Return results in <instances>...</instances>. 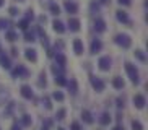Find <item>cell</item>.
<instances>
[{
	"label": "cell",
	"instance_id": "1",
	"mask_svg": "<svg viewBox=\"0 0 148 130\" xmlns=\"http://www.w3.org/2000/svg\"><path fill=\"white\" fill-rule=\"evenodd\" d=\"M125 72L127 75H129V78H130L132 85H140V73H138V68L135 67L134 64H130V62H125Z\"/></svg>",
	"mask_w": 148,
	"mask_h": 130
},
{
	"label": "cell",
	"instance_id": "2",
	"mask_svg": "<svg viewBox=\"0 0 148 130\" xmlns=\"http://www.w3.org/2000/svg\"><path fill=\"white\" fill-rule=\"evenodd\" d=\"M114 42L122 49H129L132 46V38L129 34H125V33H119V34L114 36Z\"/></svg>",
	"mask_w": 148,
	"mask_h": 130
},
{
	"label": "cell",
	"instance_id": "3",
	"mask_svg": "<svg viewBox=\"0 0 148 130\" xmlns=\"http://www.w3.org/2000/svg\"><path fill=\"white\" fill-rule=\"evenodd\" d=\"M90 85H91V88L96 93H103L106 90V83L101 78H98L96 75H90Z\"/></svg>",
	"mask_w": 148,
	"mask_h": 130
},
{
	"label": "cell",
	"instance_id": "4",
	"mask_svg": "<svg viewBox=\"0 0 148 130\" xmlns=\"http://www.w3.org/2000/svg\"><path fill=\"white\" fill-rule=\"evenodd\" d=\"M12 70V77L13 78H28L31 75V72L25 67V65H20L18 64L15 68H10Z\"/></svg>",
	"mask_w": 148,
	"mask_h": 130
},
{
	"label": "cell",
	"instance_id": "5",
	"mask_svg": "<svg viewBox=\"0 0 148 130\" xmlns=\"http://www.w3.org/2000/svg\"><path fill=\"white\" fill-rule=\"evenodd\" d=\"M111 67H112V59H111V57L109 55L99 57V60H98V68H99L101 72H109Z\"/></svg>",
	"mask_w": 148,
	"mask_h": 130
},
{
	"label": "cell",
	"instance_id": "6",
	"mask_svg": "<svg viewBox=\"0 0 148 130\" xmlns=\"http://www.w3.org/2000/svg\"><path fill=\"white\" fill-rule=\"evenodd\" d=\"M64 8H65V12L69 13V15H77L80 7H78L77 2H73V0H65V2H64Z\"/></svg>",
	"mask_w": 148,
	"mask_h": 130
},
{
	"label": "cell",
	"instance_id": "7",
	"mask_svg": "<svg viewBox=\"0 0 148 130\" xmlns=\"http://www.w3.org/2000/svg\"><path fill=\"white\" fill-rule=\"evenodd\" d=\"M116 18H117V21L122 23V25L132 26V20L129 18V13L124 12V10H117V12H116Z\"/></svg>",
	"mask_w": 148,
	"mask_h": 130
},
{
	"label": "cell",
	"instance_id": "8",
	"mask_svg": "<svg viewBox=\"0 0 148 130\" xmlns=\"http://www.w3.org/2000/svg\"><path fill=\"white\" fill-rule=\"evenodd\" d=\"M101 51H103V41L98 39V38L91 39V44H90V54H91V55H96V54L101 52Z\"/></svg>",
	"mask_w": 148,
	"mask_h": 130
},
{
	"label": "cell",
	"instance_id": "9",
	"mask_svg": "<svg viewBox=\"0 0 148 130\" xmlns=\"http://www.w3.org/2000/svg\"><path fill=\"white\" fill-rule=\"evenodd\" d=\"M67 29H70L72 33H78V31L82 29V21H80L78 18H69Z\"/></svg>",
	"mask_w": 148,
	"mask_h": 130
},
{
	"label": "cell",
	"instance_id": "10",
	"mask_svg": "<svg viewBox=\"0 0 148 130\" xmlns=\"http://www.w3.org/2000/svg\"><path fill=\"white\" fill-rule=\"evenodd\" d=\"M20 93H21V98H23V99L31 101L33 98H34V93H33V90H31L29 85H23V86L20 88Z\"/></svg>",
	"mask_w": 148,
	"mask_h": 130
},
{
	"label": "cell",
	"instance_id": "11",
	"mask_svg": "<svg viewBox=\"0 0 148 130\" xmlns=\"http://www.w3.org/2000/svg\"><path fill=\"white\" fill-rule=\"evenodd\" d=\"M0 67L5 70H10L12 68V59H10L5 52H0Z\"/></svg>",
	"mask_w": 148,
	"mask_h": 130
},
{
	"label": "cell",
	"instance_id": "12",
	"mask_svg": "<svg viewBox=\"0 0 148 130\" xmlns=\"http://www.w3.org/2000/svg\"><path fill=\"white\" fill-rule=\"evenodd\" d=\"M73 52H75V55H82L83 52H85V46H83V41L82 39H73Z\"/></svg>",
	"mask_w": 148,
	"mask_h": 130
},
{
	"label": "cell",
	"instance_id": "13",
	"mask_svg": "<svg viewBox=\"0 0 148 130\" xmlns=\"http://www.w3.org/2000/svg\"><path fill=\"white\" fill-rule=\"evenodd\" d=\"M145 104H147V98H145L143 94H135L134 96V106L137 109H143L145 107Z\"/></svg>",
	"mask_w": 148,
	"mask_h": 130
},
{
	"label": "cell",
	"instance_id": "14",
	"mask_svg": "<svg viewBox=\"0 0 148 130\" xmlns=\"http://www.w3.org/2000/svg\"><path fill=\"white\" fill-rule=\"evenodd\" d=\"M52 29L56 31L57 34H64V33L67 31V26L64 25L60 20H54V21H52Z\"/></svg>",
	"mask_w": 148,
	"mask_h": 130
},
{
	"label": "cell",
	"instance_id": "15",
	"mask_svg": "<svg viewBox=\"0 0 148 130\" xmlns=\"http://www.w3.org/2000/svg\"><path fill=\"white\" fill-rule=\"evenodd\" d=\"M67 88H69V91H70V94L72 96H75L77 93H78V83H77V80L75 78H70V80H67V85H65Z\"/></svg>",
	"mask_w": 148,
	"mask_h": 130
},
{
	"label": "cell",
	"instance_id": "16",
	"mask_svg": "<svg viewBox=\"0 0 148 130\" xmlns=\"http://www.w3.org/2000/svg\"><path fill=\"white\" fill-rule=\"evenodd\" d=\"M93 28H95L96 33H104V31H106V21L103 20V18H96Z\"/></svg>",
	"mask_w": 148,
	"mask_h": 130
},
{
	"label": "cell",
	"instance_id": "17",
	"mask_svg": "<svg viewBox=\"0 0 148 130\" xmlns=\"http://www.w3.org/2000/svg\"><path fill=\"white\" fill-rule=\"evenodd\" d=\"M25 57H26V60L29 62H38V52H36V49H29L28 47L26 51H25Z\"/></svg>",
	"mask_w": 148,
	"mask_h": 130
},
{
	"label": "cell",
	"instance_id": "18",
	"mask_svg": "<svg viewBox=\"0 0 148 130\" xmlns=\"http://www.w3.org/2000/svg\"><path fill=\"white\" fill-rule=\"evenodd\" d=\"M54 59H56V64L59 65V67L65 68V65H67V57L64 55L62 52H57V54H54Z\"/></svg>",
	"mask_w": 148,
	"mask_h": 130
},
{
	"label": "cell",
	"instance_id": "19",
	"mask_svg": "<svg viewBox=\"0 0 148 130\" xmlns=\"http://www.w3.org/2000/svg\"><path fill=\"white\" fill-rule=\"evenodd\" d=\"M82 120L85 122V124H88V125H91L93 122H95V117H93V114L90 112V111L83 109L82 111Z\"/></svg>",
	"mask_w": 148,
	"mask_h": 130
},
{
	"label": "cell",
	"instance_id": "20",
	"mask_svg": "<svg viewBox=\"0 0 148 130\" xmlns=\"http://www.w3.org/2000/svg\"><path fill=\"white\" fill-rule=\"evenodd\" d=\"M98 122H99V125H103V127L109 125V124H111V116H109V112H103V114H101L99 119H98Z\"/></svg>",
	"mask_w": 148,
	"mask_h": 130
},
{
	"label": "cell",
	"instance_id": "21",
	"mask_svg": "<svg viewBox=\"0 0 148 130\" xmlns=\"http://www.w3.org/2000/svg\"><path fill=\"white\" fill-rule=\"evenodd\" d=\"M112 86L116 88V90H124V86H125V81L122 80V77H114V78H112Z\"/></svg>",
	"mask_w": 148,
	"mask_h": 130
},
{
	"label": "cell",
	"instance_id": "22",
	"mask_svg": "<svg viewBox=\"0 0 148 130\" xmlns=\"http://www.w3.org/2000/svg\"><path fill=\"white\" fill-rule=\"evenodd\" d=\"M134 57L138 62H142V64H145V62H147V55H145V52L142 51V49H135V51H134Z\"/></svg>",
	"mask_w": 148,
	"mask_h": 130
},
{
	"label": "cell",
	"instance_id": "23",
	"mask_svg": "<svg viewBox=\"0 0 148 130\" xmlns=\"http://www.w3.org/2000/svg\"><path fill=\"white\" fill-rule=\"evenodd\" d=\"M38 86H39L41 90H44V88L47 86V78H46V72H41V73H39V78H38Z\"/></svg>",
	"mask_w": 148,
	"mask_h": 130
},
{
	"label": "cell",
	"instance_id": "24",
	"mask_svg": "<svg viewBox=\"0 0 148 130\" xmlns=\"http://www.w3.org/2000/svg\"><path fill=\"white\" fill-rule=\"evenodd\" d=\"M5 39H7L8 42H15V41L18 39V33L13 31V29H8L7 33H5Z\"/></svg>",
	"mask_w": 148,
	"mask_h": 130
},
{
	"label": "cell",
	"instance_id": "25",
	"mask_svg": "<svg viewBox=\"0 0 148 130\" xmlns=\"http://www.w3.org/2000/svg\"><path fill=\"white\" fill-rule=\"evenodd\" d=\"M20 125H21V127H31V125H33V117L28 116V114H25V116L21 117V122H20Z\"/></svg>",
	"mask_w": 148,
	"mask_h": 130
},
{
	"label": "cell",
	"instance_id": "26",
	"mask_svg": "<svg viewBox=\"0 0 148 130\" xmlns=\"http://www.w3.org/2000/svg\"><path fill=\"white\" fill-rule=\"evenodd\" d=\"M25 41L26 42H34L36 41V31H25Z\"/></svg>",
	"mask_w": 148,
	"mask_h": 130
},
{
	"label": "cell",
	"instance_id": "27",
	"mask_svg": "<svg viewBox=\"0 0 148 130\" xmlns=\"http://www.w3.org/2000/svg\"><path fill=\"white\" fill-rule=\"evenodd\" d=\"M54 81H56L57 86H65L67 85V78H65V75H57V77L54 78Z\"/></svg>",
	"mask_w": 148,
	"mask_h": 130
},
{
	"label": "cell",
	"instance_id": "28",
	"mask_svg": "<svg viewBox=\"0 0 148 130\" xmlns=\"http://www.w3.org/2000/svg\"><path fill=\"white\" fill-rule=\"evenodd\" d=\"M51 72L54 73V77H57V75H64V72H65V68H62V67H59V65H51Z\"/></svg>",
	"mask_w": 148,
	"mask_h": 130
},
{
	"label": "cell",
	"instance_id": "29",
	"mask_svg": "<svg viewBox=\"0 0 148 130\" xmlns=\"http://www.w3.org/2000/svg\"><path fill=\"white\" fill-rule=\"evenodd\" d=\"M51 98H52V99H56V101H59V103H64V99H65V94H64L62 91H54Z\"/></svg>",
	"mask_w": 148,
	"mask_h": 130
},
{
	"label": "cell",
	"instance_id": "30",
	"mask_svg": "<svg viewBox=\"0 0 148 130\" xmlns=\"http://www.w3.org/2000/svg\"><path fill=\"white\" fill-rule=\"evenodd\" d=\"M18 28H20V29L21 31H26L28 28H29V21H28L26 18H23V20H20V21H18Z\"/></svg>",
	"mask_w": 148,
	"mask_h": 130
},
{
	"label": "cell",
	"instance_id": "31",
	"mask_svg": "<svg viewBox=\"0 0 148 130\" xmlns=\"http://www.w3.org/2000/svg\"><path fill=\"white\" fill-rule=\"evenodd\" d=\"M49 10H51V13H52V15H56V16H59V15H60V7H59L57 3H51V5H49Z\"/></svg>",
	"mask_w": 148,
	"mask_h": 130
},
{
	"label": "cell",
	"instance_id": "32",
	"mask_svg": "<svg viewBox=\"0 0 148 130\" xmlns=\"http://www.w3.org/2000/svg\"><path fill=\"white\" fill-rule=\"evenodd\" d=\"M65 116H67V109L62 107V109H59V111H57L56 119H57V120H64V119H65Z\"/></svg>",
	"mask_w": 148,
	"mask_h": 130
},
{
	"label": "cell",
	"instance_id": "33",
	"mask_svg": "<svg viewBox=\"0 0 148 130\" xmlns=\"http://www.w3.org/2000/svg\"><path fill=\"white\" fill-rule=\"evenodd\" d=\"M132 130H145L143 129V124H142V122L140 120H132Z\"/></svg>",
	"mask_w": 148,
	"mask_h": 130
},
{
	"label": "cell",
	"instance_id": "34",
	"mask_svg": "<svg viewBox=\"0 0 148 130\" xmlns=\"http://www.w3.org/2000/svg\"><path fill=\"white\" fill-rule=\"evenodd\" d=\"M25 18H26L28 21H33V20H34V10L28 8L26 12H25Z\"/></svg>",
	"mask_w": 148,
	"mask_h": 130
},
{
	"label": "cell",
	"instance_id": "35",
	"mask_svg": "<svg viewBox=\"0 0 148 130\" xmlns=\"http://www.w3.org/2000/svg\"><path fill=\"white\" fill-rule=\"evenodd\" d=\"M42 103H44V107L47 109V111H51V109H52V101H51V98L44 96V98H42Z\"/></svg>",
	"mask_w": 148,
	"mask_h": 130
},
{
	"label": "cell",
	"instance_id": "36",
	"mask_svg": "<svg viewBox=\"0 0 148 130\" xmlns=\"http://www.w3.org/2000/svg\"><path fill=\"white\" fill-rule=\"evenodd\" d=\"M90 12H91V13H98V12H99V3H98V2H91V3H90Z\"/></svg>",
	"mask_w": 148,
	"mask_h": 130
},
{
	"label": "cell",
	"instance_id": "37",
	"mask_svg": "<svg viewBox=\"0 0 148 130\" xmlns=\"http://www.w3.org/2000/svg\"><path fill=\"white\" fill-rule=\"evenodd\" d=\"M13 109H15V103H10L8 106H7V109H5V116H12L13 114Z\"/></svg>",
	"mask_w": 148,
	"mask_h": 130
},
{
	"label": "cell",
	"instance_id": "38",
	"mask_svg": "<svg viewBox=\"0 0 148 130\" xmlns=\"http://www.w3.org/2000/svg\"><path fill=\"white\" fill-rule=\"evenodd\" d=\"M8 13H10V16H18V13H20V12H18L16 7H10V8H8Z\"/></svg>",
	"mask_w": 148,
	"mask_h": 130
},
{
	"label": "cell",
	"instance_id": "39",
	"mask_svg": "<svg viewBox=\"0 0 148 130\" xmlns=\"http://www.w3.org/2000/svg\"><path fill=\"white\" fill-rule=\"evenodd\" d=\"M7 26H8V21H7L5 18H0V31H3Z\"/></svg>",
	"mask_w": 148,
	"mask_h": 130
},
{
	"label": "cell",
	"instance_id": "40",
	"mask_svg": "<svg viewBox=\"0 0 148 130\" xmlns=\"http://www.w3.org/2000/svg\"><path fill=\"white\" fill-rule=\"evenodd\" d=\"M121 7H130L132 5V0H117Z\"/></svg>",
	"mask_w": 148,
	"mask_h": 130
},
{
	"label": "cell",
	"instance_id": "41",
	"mask_svg": "<svg viewBox=\"0 0 148 130\" xmlns=\"http://www.w3.org/2000/svg\"><path fill=\"white\" fill-rule=\"evenodd\" d=\"M41 42H42V46L44 47H49V38L46 34L44 36H41Z\"/></svg>",
	"mask_w": 148,
	"mask_h": 130
},
{
	"label": "cell",
	"instance_id": "42",
	"mask_svg": "<svg viewBox=\"0 0 148 130\" xmlns=\"http://www.w3.org/2000/svg\"><path fill=\"white\" fill-rule=\"evenodd\" d=\"M70 130H82V127H80L78 122H72L70 124Z\"/></svg>",
	"mask_w": 148,
	"mask_h": 130
},
{
	"label": "cell",
	"instance_id": "43",
	"mask_svg": "<svg viewBox=\"0 0 148 130\" xmlns=\"http://www.w3.org/2000/svg\"><path fill=\"white\" fill-rule=\"evenodd\" d=\"M116 106H117L119 109H124V106H125V104H124V99L117 98V99H116Z\"/></svg>",
	"mask_w": 148,
	"mask_h": 130
},
{
	"label": "cell",
	"instance_id": "44",
	"mask_svg": "<svg viewBox=\"0 0 148 130\" xmlns=\"http://www.w3.org/2000/svg\"><path fill=\"white\" fill-rule=\"evenodd\" d=\"M62 49H64V42H62V41H59V42L56 44V51L57 52H62Z\"/></svg>",
	"mask_w": 148,
	"mask_h": 130
},
{
	"label": "cell",
	"instance_id": "45",
	"mask_svg": "<svg viewBox=\"0 0 148 130\" xmlns=\"http://www.w3.org/2000/svg\"><path fill=\"white\" fill-rule=\"evenodd\" d=\"M46 49H47V57H49V59H52V57H54V51L51 49V46H49V47H46Z\"/></svg>",
	"mask_w": 148,
	"mask_h": 130
},
{
	"label": "cell",
	"instance_id": "46",
	"mask_svg": "<svg viewBox=\"0 0 148 130\" xmlns=\"http://www.w3.org/2000/svg\"><path fill=\"white\" fill-rule=\"evenodd\" d=\"M10 52H12V54H10L12 57H18V49H16V47H13V49H12Z\"/></svg>",
	"mask_w": 148,
	"mask_h": 130
},
{
	"label": "cell",
	"instance_id": "47",
	"mask_svg": "<svg viewBox=\"0 0 148 130\" xmlns=\"http://www.w3.org/2000/svg\"><path fill=\"white\" fill-rule=\"evenodd\" d=\"M10 130H21V125H20V124H13Z\"/></svg>",
	"mask_w": 148,
	"mask_h": 130
},
{
	"label": "cell",
	"instance_id": "48",
	"mask_svg": "<svg viewBox=\"0 0 148 130\" xmlns=\"http://www.w3.org/2000/svg\"><path fill=\"white\" fill-rule=\"evenodd\" d=\"M116 119H117V120L121 122V120H122V114H121V112H117V116H116Z\"/></svg>",
	"mask_w": 148,
	"mask_h": 130
},
{
	"label": "cell",
	"instance_id": "49",
	"mask_svg": "<svg viewBox=\"0 0 148 130\" xmlns=\"http://www.w3.org/2000/svg\"><path fill=\"white\" fill-rule=\"evenodd\" d=\"M112 130H124V127H122V125H116Z\"/></svg>",
	"mask_w": 148,
	"mask_h": 130
},
{
	"label": "cell",
	"instance_id": "50",
	"mask_svg": "<svg viewBox=\"0 0 148 130\" xmlns=\"http://www.w3.org/2000/svg\"><path fill=\"white\" fill-rule=\"evenodd\" d=\"M98 3H103V5H106V3H109V0H99Z\"/></svg>",
	"mask_w": 148,
	"mask_h": 130
},
{
	"label": "cell",
	"instance_id": "51",
	"mask_svg": "<svg viewBox=\"0 0 148 130\" xmlns=\"http://www.w3.org/2000/svg\"><path fill=\"white\" fill-rule=\"evenodd\" d=\"M3 3H5V0H0V8L3 7Z\"/></svg>",
	"mask_w": 148,
	"mask_h": 130
},
{
	"label": "cell",
	"instance_id": "52",
	"mask_svg": "<svg viewBox=\"0 0 148 130\" xmlns=\"http://www.w3.org/2000/svg\"><path fill=\"white\" fill-rule=\"evenodd\" d=\"M41 130H49V127H46V125H42V127H41Z\"/></svg>",
	"mask_w": 148,
	"mask_h": 130
},
{
	"label": "cell",
	"instance_id": "53",
	"mask_svg": "<svg viewBox=\"0 0 148 130\" xmlns=\"http://www.w3.org/2000/svg\"><path fill=\"white\" fill-rule=\"evenodd\" d=\"M15 2H20V3H21V2H25V0H15Z\"/></svg>",
	"mask_w": 148,
	"mask_h": 130
},
{
	"label": "cell",
	"instance_id": "54",
	"mask_svg": "<svg viewBox=\"0 0 148 130\" xmlns=\"http://www.w3.org/2000/svg\"><path fill=\"white\" fill-rule=\"evenodd\" d=\"M57 130H65V129H62V127H59V129H57Z\"/></svg>",
	"mask_w": 148,
	"mask_h": 130
},
{
	"label": "cell",
	"instance_id": "55",
	"mask_svg": "<svg viewBox=\"0 0 148 130\" xmlns=\"http://www.w3.org/2000/svg\"><path fill=\"white\" fill-rule=\"evenodd\" d=\"M0 52H2V44H0Z\"/></svg>",
	"mask_w": 148,
	"mask_h": 130
}]
</instances>
